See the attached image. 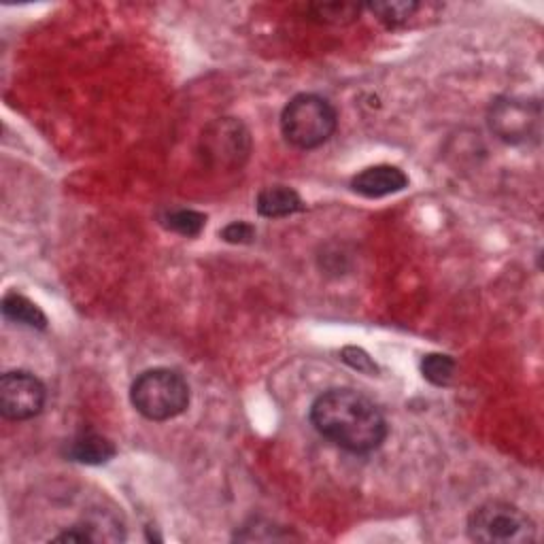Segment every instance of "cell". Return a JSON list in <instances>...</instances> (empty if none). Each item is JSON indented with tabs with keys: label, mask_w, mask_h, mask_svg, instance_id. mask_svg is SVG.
<instances>
[{
	"label": "cell",
	"mask_w": 544,
	"mask_h": 544,
	"mask_svg": "<svg viewBox=\"0 0 544 544\" xmlns=\"http://www.w3.org/2000/svg\"><path fill=\"white\" fill-rule=\"evenodd\" d=\"M315 430L351 453H370L383 445L387 421L370 398L353 389H330L313 402Z\"/></svg>",
	"instance_id": "1"
},
{
	"label": "cell",
	"mask_w": 544,
	"mask_h": 544,
	"mask_svg": "<svg viewBox=\"0 0 544 544\" xmlns=\"http://www.w3.org/2000/svg\"><path fill=\"white\" fill-rule=\"evenodd\" d=\"M130 400L145 419L168 421L190 406V385L177 370L153 368L132 383Z\"/></svg>",
	"instance_id": "2"
},
{
	"label": "cell",
	"mask_w": 544,
	"mask_h": 544,
	"mask_svg": "<svg viewBox=\"0 0 544 544\" xmlns=\"http://www.w3.org/2000/svg\"><path fill=\"white\" fill-rule=\"evenodd\" d=\"M338 115L330 100L317 94H298L281 113V132L296 149H317L336 132Z\"/></svg>",
	"instance_id": "3"
},
{
	"label": "cell",
	"mask_w": 544,
	"mask_h": 544,
	"mask_svg": "<svg viewBox=\"0 0 544 544\" xmlns=\"http://www.w3.org/2000/svg\"><path fill=\"white\" fill-rule=\"evenodd\" d=\"M468 536L485 544H530L536 525L521 508L508 502H485L468 519Z\"/></svg>",
	"instance_id": "4"
},
{
	"label": "cell",
	"mask_w": 544,
	"mask_h": 544,
	"mask_svg": "<svg viewBox=\"0 0 544 544\" xmlns=\"http://www.w3.org/2000/svg\"><path fill=\"white\" fill-rule=\"evenodd\" d=\"M202 158L211 168L234 170L241 168L251 153V136L243 122L234 117L215 119L202 132Z\"/></svg>",
	"instance_id": "5"
},
{
	"label": "cell",
	"mask_w": 544,
	"mask_h": 544,
	"mask_svg": "<svg viewBox=\"0 0 544 544\" xmlns=\"http://www.w3.org/2000/svg\"><path fill=\"white\" fill-rule=\"evenodd\" d=\"M542 124L540 102L506 96L489 109V128L500 141L508 145H523L536 141Z\"/></svg>",
	"instance_id": "6"
},
{
	"label": "cell",
	"mask_w": 544,
	"mask_h": 544,
	"mask_svg": "<svg viewBox=\"0 0 544 544\" xmlns=\"http://www.w3.org/2000/svg\"><path fill=\"white\" fill-rule=\"evenodd\" d=\"M45 385L24 370H13L0 379V413L9 421H28L45 406Z\"/></svg>",
	"instance_id": "7"
},
{
	"label": "cell",
	"mask_w": 544,
	"mask_h": 544,
	"mask_svg": "<svg viewBox=\"0 0 544 544\" xmlns=\"http://www.w3.org/2000/svg\"><path fill=\"white\" fill-rule=\"evenodd\" d=\"M408 185V177L402 173L398 166H370L362 170L360 175H355L351 181V187L355 194L364 198H383L389 194H398Z\"/></svg>",
	"instance_id": "8"
},
{
	"label": "cell",
	"mask_w": 544,
	"mask_h": 544,
	"mask_svg": "<svg viewBox=\"0 0 544 544\" xmlns=\"http://www.w3.org/2000/svg\"><path fill=\"white\" fill-rule=\"evenodd\" d=\"M115 445L96 432H83L75 436L66 447V455L73 459V462L85 464V466H100L107 464L109 459L115 457Z\"/></svg>",
	"instance_id": "9"
},
{
	"label": "cell",
	"mask_w": 544,
	"mask_h": 544,
	"mask_svg": "<svg viewBox=\"0 0 544 544\" xmlns=\"http://www.w3.org/2000/svg\"><path fill=\"white\" fill-rule=\"evenodd\" d=\"M255 207H258V213L262 217L281 219V217L300 213L304 209V202H302L300 194L296 190H292V187L275 185V187H266V190L260 192Z\"/></svg>",
	"instance_id": "10"
},
{
	"label": "cell",
	"mask_w": 544,
	"mask_h": 544,
	"mask_svg": "<svg viewBox=\"0 0 544 544\" xmlns=\"http://www.w3.org/2000/svg\"><path fill=\"white\" fill-rule=\"evenodd\" d=\"M3 315L9 321L22 323V326H28V328H37V330H45L47 328V319H45L43 311L39 309L37 304L30 302L22 294H7L5 296V300H3Z\"/></svg>",
	"instance_id": "11"
},
{
	"label": "cell",
	"mask_w": 544,
	"mask_h": 544,
	"mask_svg": "<svg viewBox=\"0 0 544 544\" xmlns=\"http://www.w3.org/2000/svg\"><path fill=\"white\" fill-rule=\"evenodd\" d=\"M419 3L415 0H381V3H370L368 11L387 26H400L411 20Z\"/></svg>",
	"instance_id": "12"
},
{
	"label": "cell",
	"mask_w": 544,
	"mask_h": 544,
	"mask_svg": "<svg viewBox=\"0 0 544 544\" xmlns=\"http://www.w3.org/2000/svg\"><path fill=\"white\" fill-rule=\"evenodd\" d=\"M315 20L326 22V24H336V26H345L355 22L362 13V5L357 3H313L309 7Z\"/></svg>",
	"instance_id": "13"
},
{
	"label": "cell",
	"mask_w": 544,
	"mask_h": 544,
	"mask_svg": "<svg viewBox=\"0 0 544 544\" xmlns=\"http://www.w3.org/2000/svg\"><path fill=\"white\" fill-rule=\"evenodd\" d=\"M162 224L173 230L181 236H198L204 228V224H207V215H202L198 211H192V209H179V211H168L164 217H162Z\"/></svg>",
	"instance_id": "14"
},
{
	"label": "cell",
	"mask_w": 544,
	"mask_h": 544,
	"mask_svg": "<svg viewBox=\"0 0 544 544\" xmlns=\"http://www.w3.org/2000/svg\"><path fill=\"white\" fill-rule=\"evenodd\" d=\"M421 372H423V377L428 379L430 383H434L438 387H445V385H449L453 381L455 362H453V357H449V355L430 353V355L423 357Z\"/></svg>",
	"instance_id": "15"
},
{
	"label": "cell",
	"mask_w": 544,
	"mask_h": 544,
	"mask_svg": "<svg viewBox=\"0 0 544 544\" xmlns=\"http://www.w3.org/2000/svg\"><path fill=\"white\" fill-rule=\"evenodd\" d=\"M292 534H287L283 527H275L270 523L262 521H253V525H245L241 532H236L234 540H243V542H275V540H289Z\"/></svg>",
	"instance_id": "16"
},
{
	"label": "cell",
	"mask_w": 544,
	"mask_h": 544,
	"mask_svg": "<svg viewBox=\"0 0 544 544\" xmlns=\"http://www.w3.org/2000/svg\"><path fill=\"white\" fill-rule=\"evenodd\" d=\"M343 362H347L357 372L370 374V377H374V374L379 372V366L374 364L372 357L364 349H357V347H345L343 349Z\"/></svg>",
	"instance_id": "17"
},
{
	"label": "cell",
	"mask_w": 544,
	"mask_h": 544,
	"mask_svg": "<svg viewBox=\"0 0 544 544\" xmlns=\"http://www.w3.org/2000/svg\"><path fill=\"white\" fill-rule=\"evenodd\" d=\"M221 238L232 245H247L255 238V228L251 224H245V221H234V224L221 230Z\"/></svg>",
	"instance_id": "18"
}]
</instances>
